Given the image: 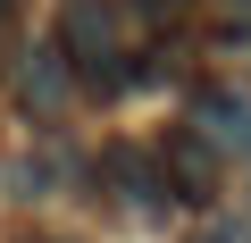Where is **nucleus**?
I'll return each mask as SVG.
<instances>
[{
	"instance_id": "obj_7",
	"label": "nucleus",
	"mask_w": 251,
	"mask_h": 243,
	"mask_svg": "<svg viewBox=\"0 0 251 243\" xmlns=\"http://www.w3.org/2000/svg\"><path fill=\"white\" fill-rule=\"evenodd\" d=\"M201 243H234V226H209V235H201Z\"/></svg>"
},
{
	"instance_id": "obj_4",
	"label": "nucleus",
	"mask_w": 251,
	"mask_h": 243,
	"mask_svg": "<svg viewBox=\"0 0 251 243\" xmlns=\"http://www.w3.org/2000/svg\"><path fill=\"white\" fill-rule=\"evenodd\" d=\"M193 126H201L218 151H251V92H234V84H201V92H193Z\"/></svg>"
},
{
	"instance_id": "obj_8",
	"label": "nucleus",
	"mask_w": 251,
	"mask_h": 243,
	"mask_svg": "<svg viewBox=\"0 0 251 243\" xmlns=\"http://www.w3.org/2000/svg\"><path fill=\"white\" fill-rule=\"evenodd\" d=\"M234 243H251V226H234Z\"/></svg>"
},
{
	"instance_id": "obj_6",
	"label": "nucleus",
	"mask_w": 251,
	"mask_h": 243,
	"mask_svg": "<svg viewBox=\"0 0 251 243\" xmlns=\"http://www.w3.org/2000/svg\"><path fill=\"white\" fill-rule=\"evenodd\" d=\"M126 9H134V17H143V26H176V17H184V9H193V0H126Z\"/></svg>"
},
{
	"instance_id": "obj_1",
	"label": "nucleus",
	"mask_w": 251,
	"mask_h": 243,
	"mask_svg": "<svg viewBox=\"0 0 251 243\" xmlns=\"http://www.w3.org/2000/svg\"><path fill=\"white\" fill-rule=\"evenodd\" d=\"M59 51H67V67H75L92 92H117V84H126V42H117V9H109V0H67Z\"/></svg>"
},
{
	"instance_id": "obj_2",
	"label": "nucleus",
	"mask_w": 251,
	"mask_h": 243,
	"mask_svg": "<svg viewBox=\"0 0 251 243\" xmlns=\"http://www.w3.org/2000/svg\"><path fill=\"white\" fill-rule=\"evenodd\" d=\"M159 168H168V193H176V201H193V210H209V201H218V185H226V151L193 126V117L159 143Z\"/></svg>"
},
{
	"instance_id": "obj_5",
	"label": "nucleus",
	"mask_w": 251,
	"mask_h": 243,
	"mask_svg": "<svg viewBox=\"0 0 251 243\" xmlns=\"http://www.w3.org/2000/svg\"><path fill=\"white\" fill-rule=\"evenodd\" d=\"M67 51H34V67H25V101L34 109H59V92H67Z\"/></svg>"
},
{
	"instance_id": "obj_9",
	"label": "nucleus",
	"mask_w": 251,
	"mask_h": 243,
	"mask_svg": "<svg viewBox=\"0 0 251 243\" xmlns=\"http://www.w3.org/2000/svg\"><path fill=\"white\" fill-rule=\"evenodd\" d=\"M0 17H9V0H0Z\"/></svg>"
},
{
	"instance_id": "obj_3",
	"label": "nucleus",
	"mask_w": 251,
	"mask_h": 243,
	"mask_svg": "<svg viewBox=\"0 0 251 243\" xmlns=\"http://www.w3.org/2000/svg\"><path fill=\"white\" fill-rule=\"evenodd\" d=\"M100 185H109V201H117V210H143V218L176 201V193H168V168H159V151H126V143L100 160Z\"/></svg>"
}]
</instances>
